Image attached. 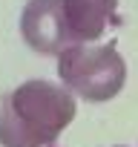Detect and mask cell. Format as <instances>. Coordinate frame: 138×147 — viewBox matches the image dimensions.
<instances>
[{"label":"cell","mask_w":138,"mask_h":147,"mask_svg":"<svg viewBox=\"0 0 138 147\" xmlns=\"http://www.w3.org/2000/svg\"><path fill=\"white\" fill-rule=\"evenodd\" d=\"M78 107L75 95L52 81H26L0 98V144L46 147L69 124Z\"/></svg>","instance_id":"6da1fadb"},{"label":"cell","mask_w":138,"mask_h":147,"mask_svg":"<svg viewBox=\"0 0 138 147\" xmlns=\"http://www.w3.org/2000/svg\"><path fill=\"white\" fill-rule=\"evenodd\" d=\"M63 87L89 104H104L124 90L127 63L115 43H78L58 55Z\"/></svg>","instance_id":"7a4b0ae2"},{"label":"cell","mask_w":138,"mask_h":147,"mask_svg":"<svg viewBox=\"0 0 138 147\" xmlns=\"http://www.w3.org/2000/svg\"><path fill=\"white\" fill-rule=\"evenodd\" d=\"M20 35L38 55H63L72 46L63 0H29L20 15Z\"/></svg>","instance_id":"3957f363"},{"label":"cell","mask_w":138,"mask_h":147,"mask_svg":"<svg viewBox=\"0 0 138 147\" xmlns=\"http://www.w3.org/2000/svg\"><path fill=\"white\" fill-rule=\"evenodd\" d=\"M115 9L118 0H63L72 46L104 38L109 20L115 18Z\"/></svg>","instance_id":"277c9868"},{"label":"cell","mask_w":138,"mask_h":147,"mask_svg":"<svg viewBox=\"0 0 138 147\" xmlns=\"http://www.w3.org/2000/svg\"><path fill=\"white\" fill-rule=\"evenodd\" d=\"M118 147H121V144H118Z\"/></svg>","instance_id":"5b68a950"}]
</instances>
